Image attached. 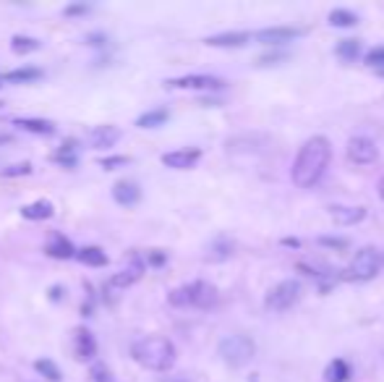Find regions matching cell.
Wrapping results in <instances>:
<instances>
[{
    "mask_svg": "<svg viewBox=\"0 0 384 382\" xmlns=\"http://www.w3.org/2000/svg\"><path fill=\"white\" fill-rule=\"evenodd\" d=\"M366 66L374 71V74L384 76V47H374V50L366 52Z\"/></svg>",
    "mask_w": 384,
    "mask_h": 382,
    "instance_id": "26",
    "label": "cell"
},
{
    "mask_svg": "<svg viewBox=\"0 0 384 382\" xmlns=\"http://www.w3.org/2000/svg\"><path fill=\"white\" fill-rule=\"evenodd\" d=\"M3 141H11V139H8V137H0V144H3Z\"/></svg>",
    "mask_w": 384,
    "mask_h": 382,
    "instance_id": "38",
    "label": "cell"
},
{
    "mask_svg": "<svg viewBox=\"0 0 384 382\" xmlns=\"http://www.w3.org/2000/svg\"><path fill=\"white\" fill-rule=\"evenodd\" d=\"M322 246H330V249H348V241H337V238H319Z\"/></svg>",
    "mask_w": 384,
    "mask_h": 382,
    "instance_id": "33",
    "label": "cell"
},
{
    "mask_svg": "<svg viewBox=\"0 0 384 382\" xmlns=\"http://www.w3.org/2000/svg\"><path fill=\"white\" fill-rule=\"evenodd\" d=\"M220 357L228 366H246L256 354L254 340L248 335H228L220 340Z\"/></svg>",
    "mask_w": 384,
    "mask_h": 382,
    "instance_id": "4",
    "label": "cell"
},
{
    "mask_svg": "<svg viewBox=\"0 0 384 382\" xmlns=\"http://www.w3.org/2000/svg\"><path fill=\"white\" fill-rule=\"evenodd\" d=\"M296 37H301V29H296V26H272V29L259 32L256 40L262 45H285L291 42V40H296Z\"/></svg>",
    "mask_w": 384,
    "mask_h": 382,
    "instance_id": "10",
    "label": "cell"
},
{
    "mask_svg": "<svg viewBox=\"0 0 384 382\" xmlns=\"http://www.w3.org/2000/svg\"><path fill=\"white\" fill-rule=\"evenodd\" d=\"M32 173V166L29 163H18V166H11L6 170H0V175H6V178H13V175H29Z\"/></svg>",
    "mask_w": 384,
    "mask_h": 382,
    "instance_id": "30",
    "label": "cell"
},
{
    "mask_svg": "<svg viewBox=\"0 0 384 382\" xmlns=\"http://www.w3.org/2000/svg\"><path fill=\"white\" fill-rule=\"evenodd\" d=\"M86 11H89V6H71V8H66V13L76 16V13H86Z\"/></svg>",
    "mask_w": 384,
    "mask_h": 382,
    "instance_id": "34",
    "label": "cell"
},
{
    "mask_svg": "<svg viewBox=\"0 0 384 382\" xmlns=\"http://www.w3.org/2000/svg\"><path fill=\"white\" fill-rule=\"evenodd\" d=\"M359 50H361L359 40H342V42H337V47H334L337 58H340V61H345V63L356 61V58H359Z\"/></svg>",
    "mask_w": 384,
    "mask_h": 382,
    "instance_id": "22",
    "label": "cell"
},
{
    "mask_svg": "<svg viewBox=\"0 0 384 382\" xmlns=\"http://www.w3.org/2000/svg\"><path fill=\"white\" fill-rule=\"evenodd\" d=\"M47 254L55 257V260H71L74 257V246L63 233H52L50 243H47Z\"/></svg>",
    "mask_w": 384,
    "mask_h": 382,
    "instance_id": "17",
    "label": "cell"
},
{
    "mask_svg": "<svg viewBox=\"0 0 384 382\" xmlns=\"http://www.w3.org/2000/svg\"><path fill=\"white\" fill-rule=\"evenodd\" d=\"M202 160V149H175V152H168L163 155V163L168 168H175V170H188L194 168Z\"/></svg>",
    "mask_w": 384,
    "mask_h": 382,
    "instance_id": "9",
    "label": "cell"
},
{
    "mask_svg": "<svg viewBox=\"0 0 384 382\" xmlns=\"http://www.w3.org/2000/svg\"><path fill=\"white\" fill-rule=\"evenodd\" d=\"M120 139V131L115 126H94L86 134V141L92 144V149H107Z\"/></svg>",
    "mask_w": 384,
    "mask_h": 382,
    "instance_id": "11",
    "label": "cell"
},
{
    "mask_svg": "<svg viewBox=\"0 0 384 382\" xmlns=\"http://www.w3.org/2000/svg\"><path fill=\"white\" fill-rule=\"evenodd\" d=\"M251 35L246 32H228V35H217V37H209L206 45H212V47H243L248 45Z\"/></svg>",
    "mask_w": 384,
    "mask_h": 382,
    "instance_id": "16",
    "label": "cell"
},
{
    "mask_svg": "<svg viewBox=\"0 0 384 382\" xmlns=\"http://www.w3.org/2000/svg\"><path fill=\"white\" fill-rule=\"evenodd\" d=\"M298 299H301L298 280H280V283L267 294L264 306L269 312H288L291 306L298 304Z\"/></svg>",
    "mask_w": 384,
    "mask_h": 382,
    "instance_id": "5",
    "label": "cell"
},
{
    "mask_svg": "<svg viewBox=\"0 0 384 382\" xmlns=\"http://www.w3.org/2000/svg\"><path fill=\"white\" fill-rule=\"evenodd\" d=\"M277 63H285V55H282V52H272V55L256 58V66H277Z\"/></svg>",
    "mask_w": 384,
    "mask_h": 382,
    "instance_id": "31",
    "label": "cell"
},
{
    "mask_svg": "<svg viewBox=\"0 0 384 382\" xmlns=\"http://www.w3.org/2000/svg\"><path fill=\"white\" fill-rule=\"evenodd\" d=\"M40 76H42V71H40V69H18V71H8V74H3V79H6V81H16V84L37 81Z\"/></svg>",
    "mask_w": 384,
    "mask_h": 382,
    "instance_id": "23",
    "label": "cell"
},
{
    "mask_svg": "<svg viewBox=\"0 0 384 382\" xmlns=\"http://www.w3.org/2000/svg\"><path fill=\"white\" fill-rule=\"evenodd\" d=\"M379 197H382V202H384V178L379 181Z\"/></svg>",
    "mask_w": 384,
    "mask_h": 382,
    "instance_id": "37",
    "label": "cell"
},
{
    "mask_svg": "<svg viewBox=\"0 0 384 382\" xmlns=\"http://www.w3.org/2000/svg\"><path fill=\"white\" fill-rule=\"evenodd\" d=\"M330 215H332V220L337 226H356V223H361V220L366 217V209L363 207H340V204H334V207H330Z\"/></svg>",
    "mask_w": 384,
    "mask_h": 382,
    "instance_id": "14",
    "label": "cell"
},
{
    "mask_svg": "<svg viewBox=\"0 0 384 382\" xmlns=\"http://www.w3.org/2000/svg\"><path fill=\"white\" fill-rule=\"evenodd\" d=\"M149 262H152V265H163L165 257H163V254H152V257H149Z\"/></svg>",
    "mask_w": 384,
    "mask_h": 382,
    "instance_id": "35",
    "label": "cell"
},
{
    "mask_svg": "<svg viewBox=\"0 0 384 382\" xmlns=\"http://www.w3.org/2000/svg\"><path fill=\"white\" fill-rule=\"evenodd\" d=\"M330 24H332V26H356V24H359V16H356L353 11L334 8L332 13H330Z\"/></svg>",
    "mask_w": 384,
    "mask_h": 382,
    "instance_id": "25",
    "label": "cell"
},
{
    "mask_svg": "<svg viewBox=\"0 0 384 382\" xmlns=\"http://www.w3.org/2000/svg\"><path fill=\"white\" fill-rule=\"evenodd\" d=\"M382 267V257L376 249H361L356 257H353V265L348 270L350 280H371Z\"/></svg>",
    "mask_w": 384,
    "mask_h": 382,
    "instance_id": "6",
    "label": "cell"
},
{
    "mask_svg": "<svg viewBox=\"0 0 384 382\" xmlns=\"http://www.w3.org/2000/svg\"><path fill=\"white\" fill-rule=\"evenodd\" d=\"M89 45H103V37H89Z\"/></svg>",
    "mask_w": 384,
    "mask_h": 382,
    "instance_id": "36",
    "label": "cell"
},
{
    "mask_svg": "<svg viewBox=\"0 0 384 382\" xmlns=\"http://www.w3.org/2000/svg\"><path fill=\"white\" fill-rule=\"evenodd\" d=\"M74 354L78 361H89L97 354V343L86 330H76V335H74Z\"/></svg>",
    "mask_w": 384,
    "mask_h": 382,
    "instance_id": "15",
    "label": "cell"
},
{
    "mask_svg": "<svg viewBox=\"0 0 384 382\" xmlns=\"http://www.w3.org/2000/svg\"><path fill=\"white\" fill-rule=\"evenodd\" d=\"M11 47H13V52H35L40 50V42L37 40H32V37H13V42H11Z\"/></svg>",
    "mask_w": 384,
    "mask_h": 382,
    "instance_id": "28",
    "label": "cell"
},
{
    "mask_svg": "<svg viewBox=\"0 0 384 382\" xmlns=\"http://www.w3.org/2000/svg\"><path fill=\"white\" fill-rule=\"evenodd\" d=\"M325 380L327 382H348L350 380L348 361H342V359H334V361H330V366L325 369Z\"/></svg>",
    "mask_w": 384,
    "mask_h": 382,
    "instance_id": "19",
    "label": "cell"
},
{
    "mask_svg": "<svg viewBox=\"0 0 384 382\" xmlns=\"http://www.w3.org/2000/svg\"><path fill=\"white\" fill-rule=\"evenodd\" d=\"M16 126L29 131V134H40V137H50L52 131H55V126L50 121H40V118H18Z\"/></svg>",
    "mask_w": 384,
    "mask_h": 382,
    "instance_id": "18",
    "label": "cell"
},
{
    "mask_svg": "<svg viewBox=\"0 0 384 382\" xmlns=\"http://www.w3.org/2000/svg\"><path fill=\"white\" fill-rule=\"evenodd\" d=\"M332 160V147L325 137H311L306 144L298 149V157L293 163V183L298 189H311L322 181L327 166Z\"/></svg>",
    "mask_w": 384,
    "mask_h": 382,
    "instance_id": "1",
    "label": "cell"
},
{
    "mask_svg": "<svg viewBox=\"0 0 384 382\" xmlns=\"http://www.w3.org/2000/svg\"><path fill=\"white\" fill-rule=\"evenodd\" d=\"M112 199L123 204V207H134L139 199H141V191L134 181H118L112 186Z\"/></svg>",
    "mask_w": 384,
    "mask_h": 382,
    "instance_id": "13",
    "label": "cell"
},
{
    "mask_svg": "<svg viewBox=\"0 0 384 382\" xmlns=\"http://www.w3.org/2000/svg\"><path fill=\"white\" fill-rule=\"evenodd\" d=\"M21 215L26 217V220H47V217H52V204L50 202H35V204H26L24 209H21Z\"/></svg>",
    "mask_w": 384,
    "mask_h": 382,
    "instance_id": "21",
    "label": "cell"
},
{
    "mask_svg": "<svg viewBox=\"0 0 384 382\" xmlns=\"http://www.w3.org/2000/svg\"><path fill=\"white\" fill-rule=\"evenodd\" d=\"M35 369L40 374H45L50 382H60V369L55 364H52L50 359H40V361H35Z\"/></svg>",
    "mask_w": 384,
    "mask_h": 382,
    "instance_id": "27",
    "label": "cell"
},
{
    "mask_svg": "<svg viewBox=\"0 0 384 382\" xmlns=\"http://www.w3.org/2000/svg\"><path fill=\"white\" fill-rule=\"evenodd\" d=\"M89 377H92V382H112L110 369H107L105 364H94L92 372H89Z\"/></svg>",
    "mask_w": 384,
    "mask_h": 382,
    "instance_id": "29",
    "label": "cell"
},
{
    "mask_svg": "<svg viewBox=\"0 0 384 382\" xmlns=\"http://www.w3.org/2000/svg\"><path fill=\"white\" fill-rule=\"evenodd\" d=\"M141 270H144V267H141V262L134 257V260H131V265H128L126 270L115 272V275H112V278L105 283V294H107V291H110V294H118V291H123V288L134 286V283L141 278Z\"/></svg>",
    "mask_w": 384,
    "mask_h": 382,
    "instance_id": "8",
    "label": "cell"
},
{
    "mask_svg": "<svg viewBox=\"0 0 384 382\" xmlns=\"http://www.w3.org/2000/svg\"><path fill=\"white\" fill-rule=\"evenodd\" d=\"M76 257L84 262V265H89V267H103V265H107V254H105L100 246H86Z\"/></svg>",
    "mask_w": 384,
    "mask_h": 382,
    "instance_id": "20",
    "label": "cell"
},
{
    "mask_svg": "<svg viewBox=\"0 0 384 382\" xmlns=\"http://www.w3.org/2000/svg\"><path fill=\"white\" fill-rule=\"evenodd\" d=\"M345 152H348L350 163H356V166H371V163H376V157H379V149H376V144L368 137H353L348 141Z\"/></svg>",
    "mask_w": 384,
    "mask_h": 382,
    "instance_id": "7",
    "label": "cell"
},
{
    "mask_svg": "<svg viewBox=\"0 0 384 382\" xmlns=\"http://www.w3.org/2000/svg\"><path fill=\"white\" fill-rule=\"evenodd\" d=\"M168 121V110H152V113H144L141 118L136 121L139 129H157V126H163Z\"/></svg>",
    "mask_w": 384,
    "mask_h": 382,
    "instance_id": "24",
    "label": "cell"
},
{
    "mask_svg": "<svg viewBox=\"0 0 384 382\" xmlns=\"http://www.w3.org/2000/svg\"><path fill=\"white\" fill-rule=\"evenodd\" d=\"M222 79L217 76H183V79H173L168 81V87L175 89H222Z\"/></svg>",
    "mask_w": 384,
    "mask_h": 382,
    "instance_id": "12",
    "label": "cell"
},
{
    "mask_svg": "<svg viewBox=\"0 0 384 382\" xmlns=\"http://www.w3.org/2000/svg\"><path fill=\"white\" fill-rule=\"evenodd\" d=\"M217 288L212 283H204V280H197V283H188L183 288H175L170 291L168 301L173 306H197V309H209V306L217 304Z\"/></svg>",
    "mask_w": 384,
    "mask_h": 382,
    "instance_id": "3",
    "label": "cell"
},
{
    "mask_svg": "<svg viewBox=\"0 0 384 382\" xmlns=\"http://www.w3.org/2000/svg\"><path fill=\"white\" fill-rule=\"evenodd\" d=\"M131 354L144 369H152V372H168L175 364V346L168 338H160V335L136 340Z\"/></svg>",
    "mask_w": 384,
    "mask_h": 382,
    "instance_id": "2",
    "label": "cell"
},
{
    "mask_svg": "<svg viewBox=\"0 0 384 382\" xmlns=\"http://www.w3.org/2000/svg\"><path fill=\"white\" fill-rule=\"evenodd\" d=\"M128 160L126 157H107V160H103L100 166L105 168V170H115V168H120V166H126Z\"/></svg>",
    "mask_w": 384,
    "mask_h": 382,
    "instance_id": "32",
    "label": "cell"
}]
</instances>
